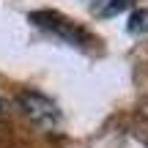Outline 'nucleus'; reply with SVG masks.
<instances>
[{
	"mask_svg": "<svg viewBox=\"0 0 148 148\" xmlns=\"http://www.w3.org/2000/svg\"><path fill=\"white\" fill-rule=\"evenodd\" d=\"M19 107L33 123H38L41 129H55L60 123V110L52 99H47L44 93H36V90H25L19 93Z\"/></svg>",
	"mask_w": 148,
	"mask_h": 148,
	"instance_id": "f257e3e1",
	"label": "nucleus"
},
{
	"mask_svg": "<svg viewBox=\"0 0 148 148\" xmlns=\"http://www.w3.org/2000/svg\"><path fill=\"white\" fill-rule=\"evenodd\" d=\"M129 0H93V14L96 16H115L118 11L126 8Z\"/></svg>",
	"mask_w": 148,
	"mask_h": 148,
	"instance_id": "f03ea898",
	"label": "nucleus"
},
{
	"mask_svg": "<svg viewBox=\"0 0 148 148\" xmlns=\"http://www.w3.org/2000/svg\"><path fill=\"white\" fill-rule=\"evenodd\" d=\"M129 30H132V33H148V8L132 14V19H129Z\"/></svg>",
	"mask_w": 148,
	"mask_h": 148,
	"instance_id": "7ed1b4c3",
	"label": "nucleus"
}]
</instances>
